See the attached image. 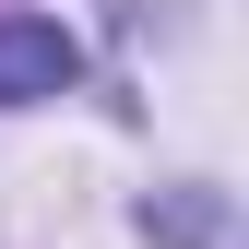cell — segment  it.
<instances>
[{
    "mask_svg": "<svg viewBox=\"0 0 249 249\" xmlns=\"http://www.w3.org/2000/svg\"><path fill=\"white\" fill-rule=\"evenodd\" d=\"M71 71H83V48L59 36V24H36V12H0V107L71 95Z\"/></svg>",
    "mask_w": 249,
    "mask_h": 249,
    "instance_id": "1",
    "label": "cell"
},
{
    "mask_svg": "<svg viewBox=\"0 0 249 249\" xmlns=\"http://www.w3.org/2000/svg\"><path fill=\"white\" fill-rule=\"evenodd\" d=\"M142 237H166V249H237L226 237V190H154L142 202Z\"/></svg>",
    "mask_w": 249,
    "mask_h": 249,
    "instance_id": "2",
    "label": "cell"
}]
</instances>
